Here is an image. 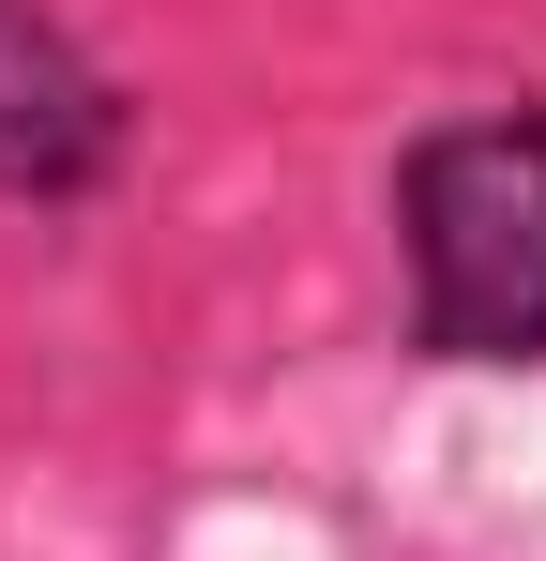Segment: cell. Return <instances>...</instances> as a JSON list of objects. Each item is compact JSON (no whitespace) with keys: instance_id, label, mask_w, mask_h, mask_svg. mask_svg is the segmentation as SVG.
I'll use <instances>...</instances> for the list:
<instances>
[{"instance_id":"7a4b0ae2","label":"cell","mask_w":546,"mask_h":561,"mask_svg":"<svg viewBox=\"0 0 546 561\" xmlns=\"http://www.w3.org/2000/svg\"><path fill=\"white\" fill-rule=\"evenodd\" d=\"M137 152L122 77L77 46L61 0H0V197L15 213H91Z\"/></svg>"},{"instance_id":"6da1fadb","label":"cell","mask_w":546,"mask_h":561,"mask_svg":"<svg viewBox=\"0 0 546 561\" xmlns=\"http://www.w3.org/2000/svg\"><path fill=\"white\" fill-rule=\"evenodd\" d=\"M379 213L425 365H546V106H441L395 137Z\"/></svg>"}]
</instances>
